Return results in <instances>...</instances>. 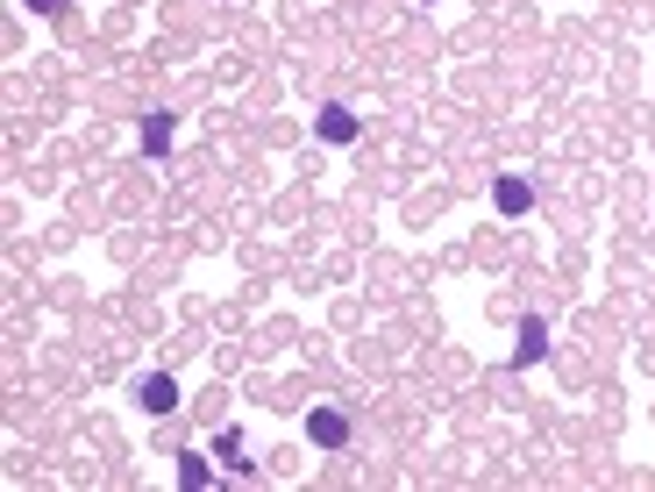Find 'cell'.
<instances>
[{"mask_svg":"<svg viewBox=\"0 0 655 492\" xmlns=\"http://www.w3.org/2000/svg\"><path fill=\"white\" fill-rule=\"evenodd\" d=\"M307 442H314V450H342V442H349V414L342 407H314L307 414Z\"/></svg>","mask_w":655,"mask_h":492,"instance_id":"1","label":"cell"},{"mask_svg":"<svg viewBox=\"0 0 655 492\" xmlns=\"http://www.w3.org/2000/svg\"><path fill=\"white\" fill-rule=\"evenodd\" d=\"M135 400H143V414H172L178 407V379L172 371H143V379H135Z\"/></svg>","mask_w":655,"mask_h":492,"instance_id":"2","label":"cell"},{"mask_svg":"<svg viewBox=\"0 0 655 492\" xmlns=\"http://www.w3.org/2000/svg\"><path fill=\"white\" fill-rule=\"evenodd\" d=\"M542 357H548V321H542V315H527V321H521V342H513V371L542 364Z\"/></svg>","mask_w":655,"mask_h":492,"instance_id":"3","label":"cell"},{"mask_svg":"<svg viewBox=\"0 0 655 492\" xmlns=\"http://www.w3.org/2000/svg\"><path fill=\"white\" fill-rule=\"evenodd\" d=\"M314 129H321V143H357V108L328 100V108H321V122H314Z\"/></svg>","mask_w":655,"mask_h":492,"instance_id":"4","label":"cell"},{"mask_svg":"<svg viewBox=\"0 0 655 492\" xmlns=\"http://www.w3.org/2000/svg\"><path fill=\"white\" fill-rule=\"evenodd\" d=\"M492 200H499V215H527V207H535V186H527V178H499Z\"/></svg>","mask_w":655,"mask_h":492,"instance_id":"5","label":"cell"},{"mask_svg":"<svg viewBox=\"0 0 655 492\" xmlns=\"http://www.w3.org/2000/svg\"><path fill=\"white\" fill-rule=\"evenodd\" d=\"M172 143H178V114H150V122H143V151L164 157Z\"/></svg>","mask_w":655,"mask_h":492,"instance_id":"6","label":"cell"},{"mask_svg":"<svg viewBox=\"0 0 655 492\" xmlns=\"http://www.w3.org/2000/svg\"><path fill=\"white\" fill-rule=\"evenodd\" d=\"M215 457H221L228 471H250V464H256V457H242V428H221V436H215Z\"/></svg>","mask_w":655,"mask_h":492,"instance_id":"7","label":"cell"},{"mask_svg":"<svg viewBox=\"0 0 655 492\" xmlns=\"http://www.w3.org/2000/svg\"><path fill=\"white\" fill-rule=\"evenodd\" d=\"M178 485H186V492H207V485H215V464H207L200 450H186V464H178Z\"/></svg>","mask_w":655,"mask_h":492,"instance_id":"8","label":"cell"},{"mask_svg":"<svg viewBox=\"0 0 655 492\" xmlns=\"http://www.w3.org/2000/svg\"><path fill=\"white\" fill-rule=\"evenodd\" d=\"M29 14H65V0H29Z\"/></svg>","mask_w":655,"mask_h":492,"instance_id":"9","label":"cell"}]
</instances>
